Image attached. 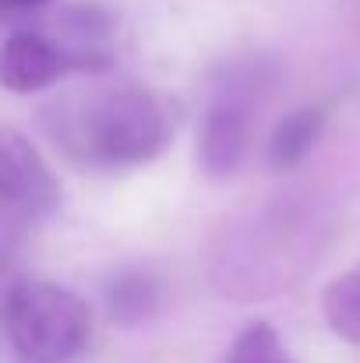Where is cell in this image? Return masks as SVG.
<instances>
[{
  "mask_svg": "<svg viewBox=\"0 0 360 363\" xmlns=\"http://www.w3.org/2000/svg\"><path fill=\"white\" fill-rule=\"evenodd\" d=\"M329 237L332 216L315 198H272L219 226L205 261L209 286L237 303L290 293L322 261Z\"/></svg>",
  "mask_w": 360,
  "mask_h": 363,
  "instance_id": "1",
  "label": "cell"
},
{
  "mask_svg": "<svg viewBox=\"0 0 360 363\" xmlns=\"http://www.w3.org/2000/svg\"><path fill=\"white\" fill-rule=\"evenodd\" d=\"M39 123L64 159L85 169H134L173 141V103L148 85L96 82L43 103Z\"/></svg>",
  "mask_w": 360,
  "mask_h": 363,
  "instance_id": "2",
  "label": "cell"
},
{
  "mask_svg": "<svg viewBox=\"0 0 360 363\" xmlns=\"http://www.w3.org/2000/svg\"><path fill=\"white\" fill-rule=\"evenodd\" d=\"M4 332L14 357L25 363H75L92 339L89 303L50 279H7Z\"/></svg>",
  "mask_w": 360,
  "mask_h": 363,
  "instance_id": "3",
  "label": "cell"
},
{
  "mask_svg": "<svg viewBox=\"0 0 360 363\" xmlns=\"http://www.w3.org/2000/svg\"><path fill=\"white\" fill-rule=\"evenodd\" d=\"M60 184L46 159L25 141L18 130L0 134V212H4V237L32 230L60 212Z\"/></svg>",
  "mask_w": 360,
  "mask_h": 363,
  "instance_id": "4",
  "label": "cell"
},
{
  "mask_svg": "<svg viewBox=\"0 0 360 363\" xmlns=\"http://www.w3.org/2000/svg\"><path fill=\"white\" fill-rule=\"evenodd\" d=\"M25 18L67 46V53L78 60V74L99 78L117 67V14L107 4L99 0L57 4Z\"/></svg>",
  "mask_w": 360,
  "mask_h": 363,
  "instance_id": "5",
  "label": "cell"
},
{
  "mask_svg": "<svg viewBox=\"0 0 360 363\" xmlns=\"http://www.w3.org/2000/svg\"><path fill=\"white\" fill-rule=\"evenodd\" d=\"M67 74H78V60L67 53L64 43H57L50 32H43L32 21L7 25L4 50H0V82L14 96H36L64 82Z\"/></svg>",
  "mask_w": 360,
  "mask_h": 363,
  "instance_id": "6",
  "label": "cell"
},
{
  "mask_svg": "<svg viewBox=\"0 0 360 363\" xmlns=\"http://www.w3.org/2000/svg\"><path fill=\"white\" fill-rule=\"evenodd\" d=\"M254 103V96L212 89V103L205 106L198 127V166L209 180H227L244 166L258 117Z\"/></svg>",
  "mask_w": 360,
  "mask_h": 363,
  "instance_id": "7",
  "label": "cell"
},
{
  "mask_svg": "<svg viewBox=\"0 0 360 363\" xmlns=\"http://www.w3.org/2000/svg\"><path fill=\"white\" fill-rule=\"evenodd\" d=\"M103 307H107V318L120 328L148 325L163 307V286L148 268L124 264L117 272H110L103 282Z\"/></svg>",
  "mask_w": 360,
  "mask_h": 363,
  "instance_id": "8",
  "label": "cell"
},
{
  "mask_svg": "<svg viewBox=\"0 0 360 363\" xmlns=\"http://www.w3.org/2000/svg\"><path fill=\"white\" fill-rule=\"evenodd\" d=\"M325 127H329V106H322V103L300 106V110L286 113L283 121L272 127L268 145H265L268 169L286 173V169L300 166L318 148V141L325 138Z\"/></svg>",
  "mask_w": 360,
  "mask_h": 363,
  "instance_id": "9",
  "label": "cell"
},
{
  "mask_svg": "<svg viewBox=\"0 0 360 363\" xmlns=\"http://www.w3.org/2000/svg\"><path fill=\"white\" fill-rule=\"evenodd\" d=\"M322 318L343 342L360 346V264L347 268L322 293Z\"/></svg>",
  "mask_w": 360,
  "mask_h": 363,
  "instance_id": "10",
  "label": "cell"
},
{
  "mask_svg": "<svg viewBox=\"0 0 360 363\" xmlns=\"http://www.w3.org/2000/svg\"><path fill=\"white\" fill-rule=\"evenodd\" d=\"M223 363H297L268 321H251L237 332Z\"/></svg>",
  "mask_w": 360,
  "mask_h": 363,
  "instance_id": "11",
  "label": "cell"
},
{
  "mask_svg": "<svg viewBox=\"0 0 360 363\" xmlns=\"http://www.w3.org/2000/svg\"><path fill=\"white\" fill-rule=\"evenodd\" d=\"M53 4H60V0H0V7H4V14H7V18L36 14V11H46V7H53Z\"/></svg>",
  "mask_w": 360,
  "mask_h": 363,
  "instance_id": "12",
  "label": "cell"
},
{
  "mask_svg": "<svg viewBox=\"0 0 360 363\" xmlns=\"http://www.w3.org/2000/svg\"><path fill=\"white\" fill-rule=\"evenodd\" d=\"M347 18H350V25L360 32V0H347Z\"/></svg>",
  "mask_w": 360,
  "mask_h": 363,
  "instance_id": "13",
  "label": "cell"
}]
</instances>
